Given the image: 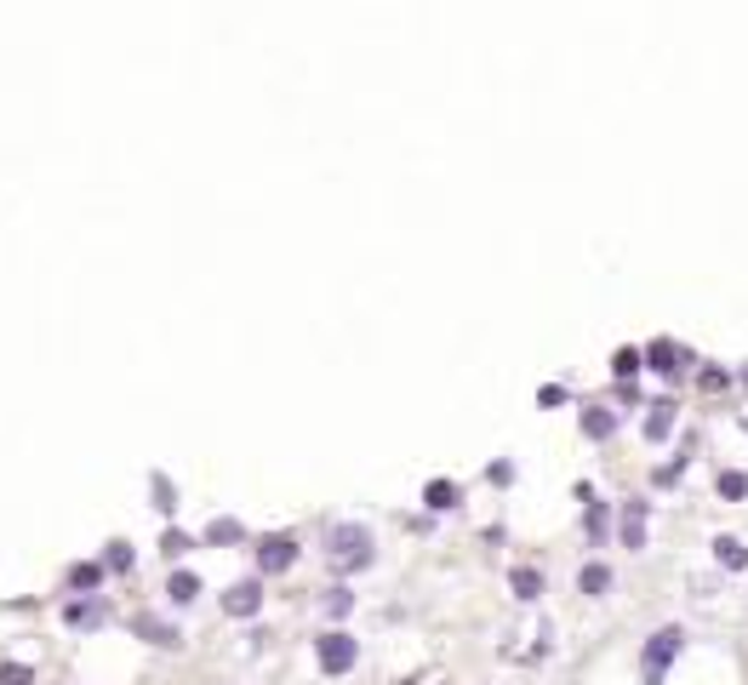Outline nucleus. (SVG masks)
<instances>
[{
  "label": "nucleus",
  "mask_w": 748,
  "mask_h": 685,
  "mask_svg": "<svg viewBox=\"0 0 748 685\" xmlns=\"http://www.w3.org/2000/svg\"><path fill=\"white\" fill-rule=\"evenodd\" d=\"M326 560L337 566V571H366L371 566V531L366 526H331L326 531Z\"/></svg>",
  "instance_id": "nucleus-1"
},
{
  "label": "nucleus",
  "mask_w": 748,
  "mask_h": 685,
  "mask_svg": "<svg viewBox=\"0 0 748 685\" xmlns=\"http://www.w3.org/2000/svg\"><path fill=\"white\" fill-rule=\"evenodd\" d=\"M679 651H686V629H674V623L645 640V651H640V674H645V685H663Z\"/></svg>",
  "instance_id": "nucleus-2"
},
{
  "label": "nucleus",
  "mask_w": 748,
  "mask_h": 685,
  "mask_svg": "<svg viewBox=\"0 0 748 685\" xmlns=\"http://www.w3.org/2000/svg\"><path fill=\"white\" fill-rule=\"evenodd\" d=\"M315 657H320V668H326V674H349V668H355V657H360V645H355L344 629H331V634H320V640H315Z\"/></svg>",
  "instance_id": "nucleus-3"
},
{
  "label": "nucleus",
  "mask_w": 748,
  "mask_h": 685,
  "mask_svg": "<svg viewBox=\"0 0 748 685\" xmlns=\"http://www.w3.org/2000/svg\"><path fill=\"white\" fill-rule=\"evenodd\" d=\"M292 560H297V537L275 531V537H263V542H257V566H263V571H286Z\"/></svg>",
  "instance_id": "nucleus-4"
},
{
  "label": "nucleus",
  "mask_w": 748,
  "mask_h": 685,
  "mask_svg": "<svg viewBox=\"0 0 748 685\" xmlns=\"http://www.w3.org/2000/svg\"><path fill=\"white\" fill-rule=\"evenodd\" d=\"M645 514H652V503H645V497H629L623 503V548H645Z\"/></svg>",
  "instance_id": "nucleus-5"
},
{
  "label": "nucleus",
  "mask_w": 748,
  "mask_h": 685,
  "mask_svg": "<svg viewBox=\"0 0 748 685\" xmlns=\"http://www.w3.org/2000/svg\"><path fill=\"white\" fill-rule=\"evenodd\" d=\"M257 605H263V589H257L252 577L234 582V589L223 594V611H229V616H257Z\"/></svg>",
  "instance_id": "nucleus-6"
},
{
  "label": "nucleus",
  "mask_w": 748,
  "mask_h": 685,
  "mask_svg": "<svg viewBox=\"0 0 748 685\" xmlns=\"http://www.w3.org/2000/svg\"><path fill=\"white\" fill-rule=\"evenodd\" d=\"M131 629H138L144 640H155V645H166V651L183 645V634H178L172 623H160V616H131Z\"/></svg>",
  "instance_id": "nucleus-7"
},
{
  "label": "nucleus",
  "mask_w": 748,
  "mask_h": 685,
  "mask_svg": "<svg viewBox=\"0 0 748 685\" xmlns=\"http://www.w3.org/2000/svg\"><path fill=\"white\" fill-rule=\"evenodd\" d=\"M645 360H652V371H663V377H679V349L668 337H657L652 349H645Z\"/></svg>",
  "instance_id": "nucleus-8"
},
{
  "label": "nucleus",
  "mask_w": 748,
  "mask_h": 685,
  "mask_svg": "<svg viewBox=\"0 0 748 685\" xmlns=\"http://www.w3.org/2000/svg\"><path fill=\"white\" fill-rule=\"evenodd\" d=\"M583 434H589V440H605V434H618V411H605V405H589V411H583Z\"/></svg>",
  "instance_id": "nucleus-9"
},
{
  "label": "nucleus",
  "mask_w": 748,
  "mask_h": 685,
  "mask_svg": "<svg viewBox=\"0 0 748 685\" xmlns=\"http://www.w3.org/2000/svg\"><path fill=\"white\" fill-rule=\"evenodd\" d=\"M714 560H720L726 571H742V566H748V548H742V537H714Z\"/></svg>",
  "instance_id": "nucleus-10"
},
{
  "label": "nucleus",
  "mask_w": 748,
  "mask_h": 685,
  "mask_svg": "<svg viewBox=\"0 0 748 685\" xmlns=\"http://www.w3.org/2000/svg\"><path fill=\"white\" fill-rule=\"evenodd\" d=\"M674 429V400H657L652 411H645V440H663Z\"/></svg>",
  "instance_id": "nucleus-11"
},
{
  "label": "nucleus",
  "mask_w": 748,
  "mask_h": 685,
  "mask_svg": "<svg viewBox=\"0 0 748 685\" xmlns=\"http://www.w3.org/2000/svg\"><path fill=\"white\" fill-rule=\"evenodd\" d=\"M166 594H172L178 605H189V600L200 594V577H194V571H172V582H166Z\"/></svg>",
  "instance_id": "nucleus-12"
},
{
  "label": "nucleus",
  "mask_w": 748,
  "mask_h": 685,
  "mask_svg": "<svg viewBox=\"0 0 748 685\" xmlns=\"http://www.w3.org/2000/svg\"><path fill=\"white\" fill-rule=\"evenodd\" d=\"M63 616H70L75 629H92V623H104V605H97V600H75V605L63 611Z\"/></svg>",
  "instance_id": "nucleus-13"
},
{
  "label": "nucleus",
  "mask_w": 748,
  "mask_h": 685,
  "mask_svg": "<svg viewBox=\"0 0 748 685\" xmlns=\"http://www.w3.org/2000/svg\"><path fill=\"white\" fill-rule=\"evenodd\" d=\"M577 582H583V594H605L611 589V566L594 560V566H583V577H577Z\"/></svg>",
  "instance_id": "nucleus-14"
},
{
  "label": "nucleus",
  "mask_w": 748,
  "mask_h": 685,
  "mask_svg": "<svg viewBox=\"0 0 748 685\" xmlns=\"http://www.w3.org/2000/svg\"><path fill=\"white\" fill-rule=\"evenodd\" d=\"M423 503H429V508H452V503H457V486H452V479H429Z\"/></svg>",
  "instance_id": "nucleus-15"
},
{
  "label": "nucleus",
  "mask_w": 748,
  "mask_h": 685,
  "mask_svg": "<svg viewBox=\"0 0 748 685\" xmlns=\"http://www.w3.org/2000/svg\"><path fill=\"white\" fill-rule=\"evenodd\" d=\"M508 582H515L520 600H537V589H542V577H537L531 566H515V577H508Z\"/></svg>",
  "instance_id": "nucleus-16"
},
{
  "label": "nucleus",
  "mask_w": 748,
  "mask_h": 685,
  "mask_svg": "<svg viewBox=\"0 0 748 685\" xmlns=\"http://www.w3.org/2000/svg\"><path fill=\"white\" fill-rule=\"evenodd\" d=\"M611 371L623 377V389H634V371H640V355L634 349H618V360H611Z\"/></svg>",
  "instance_id": "nucleus-17"
},
{
  "label": "nucleus",
  "mask_w": 748,
  "mask_h": 685,
  "mask_svg": "<svg viewBox=\"0 0 748 685\" xmlns=\"http://www.w3.org/2000/svg\"><path fill=\"white\" fill-rule=\"evenodd\" d=\"M246 531H241V520H212L207 526V542H241Z\"/></svg>",
  "instance_id": "nucleus-18"
},
{
  "label": "nucleus",
  "mask_w": 748,
  "mask_h": 685,
  "mask_svg": "<svg viewBox=\"0 0 748 685\" xmlns=\"http://www.w3.org/2000/svg\"><path fill=\"white\" fill-rule=\"evenodd\" d=\"M97 577H104V566H75L70 571V589H97Z\"/></svg>",
  "instance_id": "nucleus-19"
},
{
  "label": "nucleus",
  "mask_w": 748,
  "mask_h": 685,
  "mask_svg": "<svg viewBox=\"0 0 748 685\" xmlns=\"http://www.w3.org/2000/svg\"><path fill=\"white\" fill-rule=\"evenodd\" d=\"M720 497H748V474H720Z\"/></svg>",
  "instance_id": "nucleus-20"
},
{
  "label": "nucleus",
  "mask_w": 748,
  "mask_h": 685,
  "mask_svg": "<svg viewBox=\"0 0 748 685\" xmlns=\"http://www.w3.org/2000/svg\"><path fill=\"white\" fill-rule=\"evenodd\" d=\"M160 548L178 560V555H189V548H194V537H183V531H166V537H160Z\"/></svg>",
  "instance_id": "nucleus-21"
},
{
  "label": "nucleus",
  "mask_w": 748,
  "mask_h": 685,
  "mask_svg": "<svg viewBox=\"0 0 748 685\" xmlns=\"http://www.w3.org/2000/svg\"><path fill=\"white\" fill-rule=\"evenodd\" d=\"M349 605H355L349 589H331V594H326V611H331V616H349Z\"/></svg>",
  "instance_id": "nucleus-22"
},
{
  "label": "nucleus",
  "mask_w": 748,
  "mask_h": 685,
  "mask_svg": "<svg viewBox=\"0 0 748 685\" xmlns=\"http://www.w3.org/2000/svg\"><path fill=\"white\" fill-rule=\"evenodd\" d=\"M605 537V503H589V542Z\"/></svg>",
  "instance_id": "nucleus-23"
},
{
  "label": "nucleus",
  "mask_w": 748,
  "mask_h": 685,
  "mask_svg": "<svg viewBox=\"0 0 748 685\" xmlns=\"http://www.w3.org/2000/svg\"><path fill=\"white\" fill-rule=\"evenodd\" d=\"M29 679H35V674H29L23 663H7V668H0V685H29Z\"/></svg>",
  "instance_id": "nucleus-24"
},
{
  "label": "nucleus",
  "mask_w": 748,
  "mask_h": 685,
  "mask_svg": "<svg viewBox=\"0 0 748 685\" xmlns=\"http://www.w3.org/2000/svg\"><path fill=\"white\" fill-rule=\"evenodd\" d=\"M155 497H160V508H178L172 503V486H166V474H155Z\"/></svg>",
  "instance_id": "nucleus-25"
},
{
  "label": "nucleus",
  "mask_w": 748,
  "mask_h": 685,
  "mask_svg": "<svg viewBox=\"0 0 748 685\" xmlns=\"http://www.w3.org/2000/svg\"><path fill=\"white\" fill-rule=\"evenodd\" d=\"M400 685H446L440 674H412V679H400Z\"/></svg>",
  "instance_id": "nucleus-26"
}]
</instances>
